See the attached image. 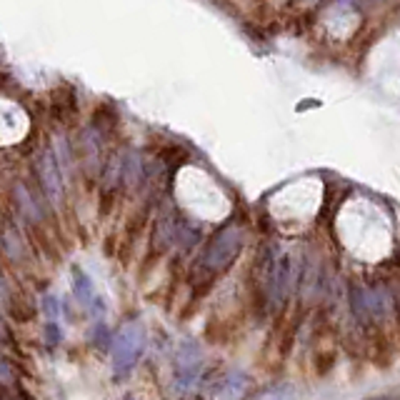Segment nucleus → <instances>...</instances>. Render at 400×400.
<instances>
[{"label": "nucleus", "mask_w": 400, "mask_h": 400, "mask_svg": "<svg viewBox=\"0 0 400 400\" xmlns=\"http://www.w3.org/2000/svg\"><path fill=\"white\" fill-rule=\"evenodd\" d=\"M241 250H243V231L236 223H231L225 225V228H220L213 236V241L208 243L203 263L210 270H225L231 268V263L241 255Z\"/></svg>", "instance_id": "nucleus-1"}, {"label": "nucleus", "mask_w": 400, "mask_h": 400, "mask_svg": "<svg viewBox=\"0 0 400 400\" xmlns=\"http://www.w3.org/2000/svg\"><path fill=\"white\" fill-rule=\"evenodd\" d=\"M110 346H113V370H116V378L128 375L133 370V365L138 363V356L143 353V328L138 323L126 325Z\"/></svg>", "instance_id": "nucleus-2"}, {"label": "nucleus", "mask_w": 400, "mask_h": 400, "mask_svg": "<svg viewBox=\"0 0 400 400\" xmlns=\"http://www.w3.org/2000/svg\"><path fill=\"white\" fill-rule=\"evenodd\" d=\"M38 173H40V183H43L45 195L50 198V203L61 205V200H63V176H61L58 163H55L53 150H43V153H40Z\"/></svg>", "instance_id": "nucleus-3"}, {"label": "nucleus", "mask_w": 400, "mask_h": 400, "mask_svg": "<svg viewBox=\"0 0 400 400\" xmlns=\"http://www.w3.org/2000/svg\"><path fill=\"white\" fill-rule=\"evenodd\" d=\"M198 368H200V351H198L193 343H188V346L181 348V353H178V360H176V383H178V388H183V390L190 388V383L195 380V375H198Z\"/></svg>", "instance_id": "nucleus-4"}, {"label": "nucleus", "mask_w": 400, "mask_h": 400, "mask_svg": "<svg viewBox=\"0 0 400 400\" xmlns=\"http://www.w3.org/2000/svg\"><path fill=\"white\" fill-rule=\"evenodd\" d=\"M73 280H75V298L78 303H83V305H90V303L95 301V291H93V283H90V278L85 273H83L80 268L73 270Z\"/></svg>", "instance_id": "nucleus-5"}, {"label": "nucleus", "mask_w": 400, "mask_h": 400, "mask_svg": "<svg viewBox=\"0 0 400 400\" xmlns=\"http://www.w3.org/2000/svg\"><path fill=\"white\" fill-rule=\"evenodd\" d=\"M243 393H246V378H243L241 373H231L228 378H225V385L220 383L218 398L220 400H236V398H241Z\"/></svg>", "instance_id": "nucleus-6"}, {"label": "nucleus", "mask_w": 400, "mask_h": 400, "mask_svg": "<svg viewBox=\"0 0 400 400\" xmlns=\"http://www.w3.org/2000/svg\"><path fill=\"white\" fill-rule=\"evenodd\" d=\"M16 198H18V203H20V208L25 215H30V218H43V210H40L38 203L30 198V193L25 190V186H16Z\"/></svg>", "instance_id": "nucleus-7"}, {"label": "nucleus", "mask_w": 400, "mask_h": 400, "mask_svg": "<svg viewBox=\"0 0 400 400\" xmlns=\"http://www.w3.org/2000/svg\"><path fill=\"white\" fill-rule=\"evenodd\" d=\"M0 303L8 308V303H11V291H8V283H6V278L0 275Z\"/></svg>", "instance_id": "nucleus-8"}, {"label": "nucleus", "mask_w": 400, "mask_h": 400, "mask_svg": "<svg viewBox=\"0 0 400 400\" xmlns=\"http://www.w3.org/2000/svg\"><path fill=\"white\" fill-rule=\"evenodd\" d=\"M48 338H50V346H55V343H58V330H55V323H50L48 328Z\"/></svg>", "instance_id": "nucleus-9"}, {"label": "nucleus", "mask_w": 400, "mask_h": 400, "mask_svg": "<svg viewBox=\"0 0 400 400\" xmlns=\"http://www.w3.org/2000/svg\"><path fill=\"white\" fill-rule=\"evenodd\" d=\"M263 400H291V398H288V395L283 398V390H275V393H268V395H265Z\"/></svg>", "instance_id": "nucleus-10"}, {"label": "nucleus", "mask_w": 400, "mask_h": 400, "mask_svg": "<svg viewBox=\"0 0 400 400\" xmlns=\"http://www.w3.org/2000/svg\"><path fill=\"white\" fill-rule=\"evenodd\" d=\"M126 400H135V398H126Z\"/></svg>", "instance_id": "nucleus-11"}]
</instances>
